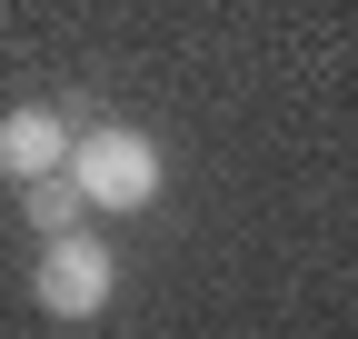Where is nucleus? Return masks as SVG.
Returning <instances> with one entry per match:
<instances>
[{
  "label": "nucleus",
  "instance_id": "f257e3e1",
  "mask_svg": "<svg viewBox=\"0 0 358 339\" xmlns=\"http://www.w3.org/2000/svg\"><path fill=\"white\" fill-rule=\"evenodd\" d=\"M70 180H80V200L90 209H150L159 200V140L150 130H70Z\"/></svg>",
  "mask_w": 358,
  "mask_h": 339
},
{
  "label": "nucleus",
  "instance_id": "f03ea898",
  "mask_svg": "<svg viewBox=\"0 0 358 339\" xmlns=\"http://www.w3.org/2000/svg\"><path fill=\"white\" fill-rule=\"evenodd\" d=\"M110 289H120V260H110L90 230H50V240H40L30 300L50 310V319H100V310H110Z\"/></svg>",
  "mask_w": 358,
  "mask_h": 339
},
{
  "label": "nucleus",
  "instance_id": "7ed1b4c3",
  "mask_svg": "<svg viewBox=\"0 0 358 339\" xmlns=\"http://www.w3.org/2000/svg\"><path fill=\"white\" fill-rule=\"evenodd\" d=\"M60 160H70V120L50 100H20L0 120V170H10V180H40V170H60Z\"/></svg>",
  "mask_w": 358,
  "mask_h": 339
},
{
  "label": "nucleus",
  "instance_id": "20e7f679",
  "mask_svg": "<svg viewBox=\"0 0 358 339\" xmlns=\"http://www.w3.org/2000/svg\"><path fill=\"white\" fill-rule=\"evenodd\" d=\"M20 209H30V230L40 240H50V230H80V180H70V170H40V180H20Z\"/></svg>",
  "mask_w": 358,
  "mask_h": 339
}]
</instances>
